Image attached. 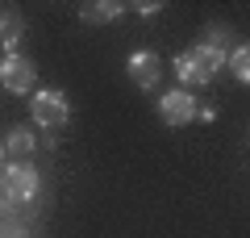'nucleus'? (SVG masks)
<instances>
[{"label":"nucleus","mask_w":250,"mask_h":238,"mask_svg":"<svg viewBox=\"0 0 250 238\" xmlns=\"http://www.w3.org/2000/svg\"><path fill=\"white\" fill-rule=\"evenodd\" d=\"M38 184H42V180H38V167L29 163V159H25V163L13 159V163H4V171H0V196H4L9 205L34 201V196H38Z\"/></svg>","instance_id":"obj_3"},{"label":"nucleus","mask_w":250,"mask_h":238,"mask_svg":"<svg viewBox=\"0 0 250 238\" xmlns=\"http://www.w3.org/2000/svg\"><path fill=\"white\" fill-rule=\"evenodd\" d=\"M229 54H233V29L213 21V25L200 34V42L192 46V50H179V54H175V75H179V84H184L188 92H192V88H208L213 75L229 63Z\"/></svg>","instance_id":"obj_1"},{"label":"nucleus","mask_w":250,"mask_h":238,"mask_svg":"<svg viewBox=\"0 0 250 238\" xmlns=\"http://www.w3.org/2000/svg\"><path fill=\"white\" fill-rule=\"evenodd\" d=\"M9 209H13V205H9V201H4V196H0V217H4V213H9Z\"/></svg>","instance_id":"obj_15"},{"label":"nucleus","mask_w":250,"mask_h":238,"mask_svg":"<svg viewBox=\"0 0 250 238\" xmlns=\"http://www.w3.org/2000/svg\"><path fill=\"white\" fill-rule=\"evenodd\" d=\"M125 13V4H117V0H92V4H83L80 17L88 21V25H108V21H117Z\"/></svg>","instance_id":"obj_8"},{"label":"nucleus","mask_w":250,"mask_h":238,"mask_svg":"<svg viewBox=\"0 0 250 238\" xmlns=\"http://www.w3.org/2000/svg\"><path fill=\"white\" fill-rule=\"evenodd\" d=\"M225 67L233 71V79H242V84H250V42H238L229 54V63Z\"/></svg>","instance_id":"obj_10"},{"label":"nucleus","mask_w":250,"mask_h":238,"mask_svg":"<svg viewBox=\"0 0 250 238\" xmlns=\"http://www.w3.org/2000/svg\"><path fill=\"white\" fill-rule=\"evenodd\" d=\"M159 9H163V4H154V0H138V4H134V13H142V17H154Z\"/></svg>","instance_id":"obj_12"},{"label":"nucleus","mask_w":250,"mask_h":238,"mask_svg":"<svg viewBox=\"0 0 250 238\" xmlns=\"http://www.w3.org/2000/svg\"><path fill=\"white\" fill-rule=\"evenodd\" d=\"M29 113H34V125H42V130L54 134V130H62V125L71 121V100L59 88H38L29 96Z\"/></svg>","instance_id":"obj_2"},{"label":"nucleus","mask_w":250,"mask_h":238,"mask_svg":"<svg viewBox=\"0 0 250 238\" xmlns=\"http://www.w3.org/2000/svg\"><path fill=\"white\" fill-rule=\"evenodd\" d=\"M4 159H9V150H4V138H0V171H4Z\"/></svg>","instance_id":"obj_14"},{"label":"nucleus","mask_w":250,"mask_h":238,"mask_svg":"<svg viewBox=\"0 0 250 238\" xmlns=\"http://www.w3.org/2000/svg\"><path fill=\"white\" fill-rule=\"evenodd\" d=\"M196 117H200V121H213V117H217V109H213V105H200V113H196Z\"/></svg>","instance_id":"obj_13"},{"label":"nucleus","mask_w":250,"mask_h":238,"mask_svg":"<svg viewBox=\"0 0 250 238\" xmlns=\"http://www.w3.org/2000/svg\"><path fill=\"white\" fill-rule=\"evenodd\" d=\"M0 238H29V230L17 226V221H4V226H0Z\"/></svg>","instance_id":"obj_11"},{"label":"nucleus","mask_w":250,"mask_h":238,"mask_svg":"<svg viewBox=\"0 0 250 238\" xmlns=\"http://www.w3.org/2000/svg\"><path fill=\"white\" fill-rule=\"evenodd\" d=\"M21 38H25V21L17 13H0V46H4V54H17Z\"/></svg>","instance_id":"obj_9"},{"label":"nucleus","mask_w":250,"mask_h":238,"mask_svg":"<svg viewBox=\"0 0 250 238\" xmlns=\"http://www.w3.org/2000/svg\"><path fill=\"white\" fill-rule=\"evenodd\" d=\"M34 146H38V138H34V130H25V125H13L9 138H4V150H9V159H17V163H25V159L34 155Z\"/></svg>","instance_id":"obj_7"},{"label":"nucleus","mask_w":250,"mask_h":238,"mask_svg":"<svg viewBox=\"0 0 250 238\" xmlns=\"http://www.w3.org/2000/svg\"><path fill=\"white\" fill-rule=\"evenodd\" d=\"M125 75H129V84L134 88H142V92H150V88H159V79H163V63H159V54L154 50H134L129 59H125Z\"/></svg>","instance_id":"obj_6"},{"label":"nucleus","mask_w":250,"mask_h":238,"mask_svg":"<svg viewBox=\"0 0 250 238\" xmlns=\"http://www.w3.org/2000/svg\"><path fill=\"white\" fill-rule=\"evenodd\" d=\"M34 84H38V67H34V59H25L21 50L0 59V88H4V92H13V96H25V92H34Z\"/></svg>","instance_id":"obj_4"},{"label":"nucleus","mask_w":250,"mask_h":238,"mask_svg":"<svg viewBox=\"0 0 250 238\" xmlns=\"http://www.w3.org/2000/svg\"><path fill=\"white\" fill-rule=\"evenodd\" d=\"M196 113H200V100H196V92H188V88H175V92H163L159 96V117L167 125H192L196 121Z\"/></svg>","instance_id":"obj_5"}]
</instances>
